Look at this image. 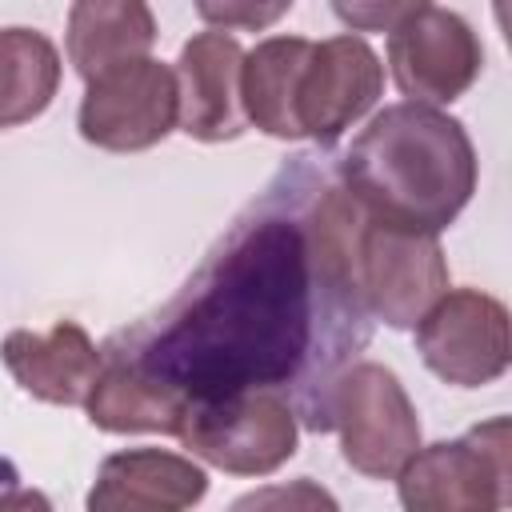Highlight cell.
Here are the masks:
<instances>
[{"instance_id": "20", "label": "cell", "mask_w": 512, "mask_h": 512, "mask_svg": "<svg viewBox=\"0 0 512 512\" xmlns=\"http://www.w3.org/2000/svg\"><path fill=\"white\" fill-rule=\"evenodd\" d=\"M412 4H336L332 12L360 32H388Z\"/></svg>"}, {"instance_id": "2", "label": "cell", "mask_w": 512, "mask_h": 512, "mask_svg": "<svg viewBox=\"0 0 512 512\" xmlns=\"http://www.w3.org/2000/svg\"><path fill=\"white\" fill-rule=\"evenodd\" d=\"M336 180L372 220L436 236L476 192V148L456 116L400 100L360 128Z\"/></svg>"}, {"instance_id": "4", "label": "cell", "mask_w": 512, "mask_h": 512, "mask_svg": "<svg viewBox=\"0 0 512 512\" xmlns=\"http://www.w3.org/2000/svg\"><path fill=\"white\" fill-rule=\"evenodd\" d=\"M404 512H504L508 504V420L496 416L460 440L416 448L396 472Z\"/></svg>"}, {"instance_id": "7", "label": "cell", "mask_w": 512, "mask_h": 512, "mask_svg": "<svg viewBox=\"0 0 512 512\" xmlns=\"http://www.w3.org/2000/svg\"><path fill=\"white\" fill-rule=\"evenodd\" d=\"M388 68L412 104L436 108L452 104L476 84L484 48L460 12L416 0L388 28Z\"/></svg>"}, {"instance_id": "11", "label": "cell", "mask_w": 512, "mask_h": 512, "mask_svg": "<svg viewBox=\"0 0 512 512\" xmlns=\"http://www.w3.org/2000/svg\"><path fill=\"white\" fill-rule=\"evenodd\" d=\"M240 68L244 48L236 36L220 28L196 32L172 68L176 76V100H180V132L192 140H236L248 128L244 104H240Z\"/></svg>"}, {"instance_id": "16", "label": "cell", "mask_w": 512, "mask_h": 512, "mask_svg": "<svg viewBox=\"0 0 512 512\" xmlns=\"http://www.w3.org/2000/svg\"><path fill=\"white\" fill-rule=\"evenodd\" d=\"M84 408H88V420L104 432H168V436H176L180 416H184V400L176 392H168L164 384L140 376L136 368H128L120 360H104Z\"/></svg>"}, {"instance_id": "12", "label": "cell", "mask_w": 512, "mask_h": 512, "mask_svg": "<svg viewBox=\"0 0 512 512\" xmlns=\"http://www.w3.org/2000/svg\"><path fill=\"white\" fill-rule=\"evenodd\" d=\"M208 492V476L192 456L164 448L112 452L88 492V512H188Z\"/></svg>"}, {"instance_id": "10", "label": "cell", "mask_w": 512, "mask_h": 512, "mask_svg": "<svg viewBox=\"0 0 512 512\" xmlns=\"http://www.w3.org/2000/svg\"><path fill=\"white\" fill-rule=\"evenodd\" d=\"M384 92V64L364 36L340 32L312 40L308 64L296 84V124L300 136L316 144H336Z\"/></svg>"}, {"instance_id": "13", "label": "cell", "mask_w": 512, "mask_h": 512, "mask_svg": "<svg viewBox=\"0 0 512 512\" xmlns=\"http://www.w3.org/2000/svg\"><path fill=\"white\" fill-rule=\"evenodd\" d=\"M0 360L28 396L68 408L88 400L104 368L100 348L76 320H60L52 324V332H28V328L8 332L0 344Z\"/></svg>"}, {"instance_id": "1", "label": "cell", "mask_w": 512, "mask_h": 512, "mask_svg": "<svg viewBox=\"0 0 512 512\" xmlns=\"http://www.w3.org/2000/svg\"><path fill=\"white\" fill-rule=\"evenodd\" d=\"M360 204L316 156H292L228 224L188 284L100 356L184 404L276 392L296 424L328 432L332 384L372 340L356 284Z\"/></svg>"}, {"instance_id": "8", "label": "cell", "mask_w": 512, "mask_h": 512, "mask_svg": "<svg viewBox=\"0 0 512 512\" xmlns=\"http://www.w3.org/2000/svg\"><path fill=\"white\" fill-rule=\"evenodd\" d=\"M180 116L176 76L168 64L144 56L88 80L80 100V136L108 152H140L160 144Z\"/></svg>"}, {"instance_id": "15", "label": "cell", "mask_w": 512, "mask_h": 512, "mask_svg": "<svg viewBox=\"0 0 512 512\" xmlns=\"http://www.w3.org/2000/svg\"><path fill=\"white\" fill-rule=\"evenodd\" d=\"M312 40L304 36H268L244 52L240 68V104L248 124L276 140H300L296 124V84L308 64Z\"/></svg>"}, {"instance_id": "3", "label": "cell", "mask_w": 512, "mask_h": 512, "mask_svg": "<svg viewBox=\"0 0 512 512\" xmlns=\"http://www.w3.org/2000/svg\"><path fill=\"white\" fill-rule=\"evenodd\" d=\"M328 420L340 432L344 460L372 480H392L420 448L416 408L392 368L356 360L340 372L328 400Z\"/></svg>"}, {"instance_id": "19", "label": "cell", "mask_w": 512, "mask_h": 512, "mask_svg": "<svg viewBox=\"0 0 512 512\" xmlns=\"http://www.w3.org/2000/svg\"><path fill=\"white\" fill-rule=\"evenodd\" d=\"M288 8L292 4H284V0L280 4H196L200 20L220 24V32H228V28H264V24L280 20Z\"/></svg>"}, {"instance_id": "18", "label": "cell", "mask_w": 512, "mask_h": 512, "mask_svg": "<svg viewBox=\"0 0 512 512\" xmlns=\"http://www.w3.org/2000/svg\"><path fill=\"white\" fill-rule=\"evenodd\" d=\"M228 512H340V504L328 488L300 476V480H288V484L252 488L240 500H232Z\"/></svg>"}, {"instance_id": "6", "label": "cell", "mask_w": 512, "mask_h": 512, "mask_svg": "<svg viewBox=\"0 0 512 512\" xmlns=\"http://www.w3.org/2000/svg\"><path fill=\"white\" fill-rule=\"evenodd\" d=\"M356 284L372 320H384L388 328H416L448 292V260L436 236L392 228L364 212L356 236Z\"/></svg>"}, {"instance_id": "14", "label": "cell", "mask_w": 512, "mask_h": 512, "mask_svg": "<svg viewBox=\"0 0 512 512\" xmlns=\"http://www.w3.org/2000/svg\"><path fill=\"white\" fill-rule=\"evenodd\" d=\"M152 44L156 16L140 0H80L68 12V60L84 80L144 60Z\"/></svg>"}, {"instance_id": "17", "label": "cell", "mask_w": 512, "mask_h": 512, "mask_svg": "<svg viewBox=\"0 0 512 512\" xmlns=\"http://www.w3.org/2000/svg\"><path fill=\"white\" fill-rule=\"evenodd\" d=\"M60 88V52L36 28H0V128L40 116Z\"/></svg>"}, {"instance_id": "5", "label": "cell", "mask_w": 512, "mask_h": 512, "mask_svg": "<svg viewBox=\"0 0 512 512\" xmlns=\"http://www.w3.org/2000/svg\"><path fill=\"white\" fill-rule=\"evenodd\" d=\"M180 444L232 476H268L296 452V416L276 392H232L184 404Z\"/></svg>"}, {"instance_id": "9", "label": "cell", "mask_w": 512, "mask_h": 512, "mask_svg": "<svg viewBox=\"0 0 512 512\" xmlns=\"http://www.w3.org/2000/svg\"><path fill=\"white\" fill-rule=\"evenodd\" d=\"M416 352L444 384H492L512 356L508 308L480 288H452L416 324Z\"/></svg>"}, {"instance_id": "21", "label": "cell", "mask_w": 512, "mask_h": 512, "mask_svg": "<svg viewBox=\"0 0 512 512\" xmlns=\"http://www.w3.org/2000/svg\"><path fill=\"white\" fill-rule=\"evenodd\" d=\"M0 512H52V504L36 488H0Z\"/></svg>"}]
</instances>
